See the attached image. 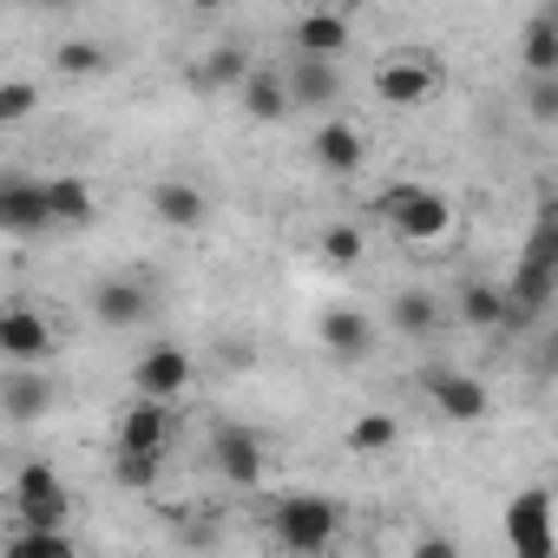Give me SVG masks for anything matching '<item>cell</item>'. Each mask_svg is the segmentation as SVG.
I'll return each instance as SVG.
<instances>
[{"label": "cell", "mask_w": 558, "mask_h": 558, "mask_svg": "<svg viewBox=\"0 0 558 558\" xmlns=\"http://www.w3.org/2000/svg\"><path fill=\"white\" fill-rule=\"evenodd\" d=\"M375 210H381V223H388L401 243H440V236H453V217H460L447 191L414 184V178L388 184V191L375 197Z\"/></svg>", "instance_id": "1"}, {"label": "cell", "mask_w": 558, "mask_h": 558, "mask_svg": "<svg viewBox=\"0 0 558 558\" xmlns=\"http://www.w3.org/2000/svg\"><path fill=\"white\" fill-rule=\"evenodd\" d=\"M269 532H276V545H283L290 558H316V551L336 545L342 506L329 493H283V499L269 506Z\"/></svg>", "instance_id": "2"}, {"label": "cell", "mask_w": 558, "mask_h": 558, "mask_svg": "<svg viewBox=\"0 0 558 558\" xmlns=\"http://www.w3.org/2000/svg\"><path fill=\"white\" fill-rule=\"evenodd\" d=\"M14 512H21V532H66L73 493H66V480H60L53 460H27L14 473Z\"/></svg>", "instance_id": "3"}, {"label": "cell", "mask_w": 558, "mask_h": 558, "mask_svg": "<svg viewBox=\"0 0 558 558\" xmlns=\"http://www.w3.org/2000/svg\"><path fill=\"white\" fill-rule=\"evenodd\" d=\"M191 381H197V362H191V349H178V342H151V349H138V362H132V395H138V401L171 408V401L191 395Z\"/></svg>", "instance_id": "4"}, {"label": "cell", "mask_w": 558, "mask_h": 558, "mask_svg": "<svg viewBox=\"0 0 558 558\" xmlns=\"http://www.w3.org/2000/svg\"><path fill=\"white\" fill-rule=\"evenodd\" d=\"M53 355V323L40 303H0V362L8 368H47Z\"/></svg>", "instance_id": "5"}, {"label": "cell", "mask_w": 558, "mask_h": 558, "mask_svg": "<svg viewBox=\"0 0 558 558\" xmlns=\"http://www.w3.org/2000/svg\"><path fill=\"white\" fill-rule=\"evenodd\" d=\"M499 290H506L512 329L551 303V223H538V230H532V243H525V256H519V276H512V283H499Z\"/></svg>", "instance_id": "6"}, {"label": "cell", "mask_w": 558, "mask_h": 558, "mask_svg": "<svg viewBox=\"0 0 558 558\" xmlns=\"http://www.w3.org/2000/svg\"><path fill=\"white\" fill-rule=\"evenodd\" d=\"M434 93H440V66H434L427 53H388V60L375 66V99L395 106V112H414V106H427Z\"/></svg>", "instance_id": "7"}, {"label": "cell", "mask_w": 558, "mask_h": 558, "mask_svg": "<svg viewBox=\"0 0 558 558\" xmlns=\"http://www.w3.org/2000/svg\"><path fill=\"white\" fill-rule=\"evenodd\" d=\"M210 466H217L230 486H263V473H269L263 434L243 427V421H217V427H210Z\"/></svg>", "instance_id": "8"}, {"label": "cell", "mask_w": 558, "mask_h": 558, "mask_svg": "<svg viewBox=\"0 0 558 558\" xmlns=\"http://www.w3.org/2000/svg\"><path fill=\"white\" fill-rule=\"evenodd\" d=\"M151 310H158V296H151V283H138V276H106V283L86 296V316L99 329H112V336L151 323Z\"/></svg>", "instance_id": "9"}, {"label": "cell", "mask_w": 558, "mask_h": 558, "mask_svg": "<svg viewBox=\"0 0 558 558\" xmlns=\"http://www.w3.org/2000/svg\"><path fill=\"white\" fill-rule=\"evenodd\" d=\"M53 217H47V178H27V171H8L0 178V236H47Z\"/></svg>", "instance_id": "10"}, {"label": "cell", "mask_w": 558, "mask_h": 558, "mask_svg": "<svg viewBox=\"0 0 558 558\" xmlns=\"http://www.w3.org/2000/svg\"><path fill=\"white\" fill-rule=\"evenodd\" d=\"M349 47H355V21H349L342 8H310V14H296V27H290V53H296V60L336 66Z\"/></svg>", "instance_id": "11"}, {"label": "cell", "mask_w": 558, "mask_h": 558, "mask_svg": "<svg viewBox=\"0 0 558 558\" xmlns=\"http://www.w3.org/2000/svg\"><path fill=\"white\" fill-rule=\"evenodd\" d=\"M506 545H512V558H551V493L545 486L512 493V506H506Z\"/></svg>", "instance_id": "12"}, {"label": "cell", "mask_w": 558, "mask_h": 558, "mask_svg": "<svg viewBox=\"0 0 558 558\" xmlns=\"http://www.w3.org/2000/svg\"><path fill=\"white\" fill-rule=\"evenodd\" d=\"M421 388H427V401L447 414V421H460V427H473V421H486V408H493V395L466 375V368H421Z\"/></svg>", "instance_id": "13"}, {"label": "cell", "mask_w": 558, "mask_h": 558, "mask_svg": "<svg viewBox=\"0 0 558 558\" xmlns=\"http://www.w3.org/2000/svg\"><path fill=\"white\" fill-rule=\"evenodd\" d=\"M316 336H323V349L336 355V362H368L375 355V316H362L355 303H329L323 316H316Z\"/></svg>", "instance_id": "14"}, {"label": "cell", "mask_w": 558, "mask_h": 558, "mask_svg": "<svg viewBox=\"0 0 558 558\" xmlns=\"http://www.w3.org/2000/svg\"><path fill=\"white\" fill-rule=\"evenodd\" d=\"M276 73H283L290 112H329V106H342V66H323V60H290V66H276Z\"/></svg>", "instance_id": "15"}, {"label": "cell", "mask_w": 558, "mask_h": 558, "mask_svg": "<svg viewBox=\"0 0 558 558\" xmlns=\"http://www.w3.org/2000/svg\"><path fill=\"white\" fill-rule=\"evenodd\" d=\"M60 401L47 368H0V414L8 421H47Z\"/></svg>", "instance_id": "16"}, {"label": "cell", "mask_w": 558, "mask_h": 558, "mask_svg": "<svg viewBox=\"0 0 558 558\" xmlns=\"http://www.w3.org/2000/svg\"><path fill=\"white\" fill-rule=\"evenodd\" d=\"M310 158L329 171V178H355L362 165H368V138H362V125H349V119H323L316 125V138H310Z\"/></svg>", "instance_id": "17"}, {"label": "cell", "mask_w": 558, "mask_h": 558, "mask_svg": "<svg viewBox=\"0 0 558 558\" xmlns=\"http://www.w3.org/2000/svg\"><path fill=\"white\" fill-rule=\"evenodd\" d=\"M171 434H178V414L158 408V401H132V408L119 414V453H151V460H165Z\"/></svg>", "instance_id": "18"}, {"label": "cell", "mask_w": 558, "mask_h": 558, "mask_svg": "<svg viewBox=\"0 0 558 558\" xmlns=\"http://www.w3.org/2000/svg\"><path fill=\"white\" fill-rule=\"evenodd\" d=\"M145 204H151V217H158L165 230H197V223L210 217V197H204V184H191V178H158Z\"/></svg>", "instance_id": "19"}, {"label": "cell", "mask_w": 558, "mask_h": 558, "mask_svg": "<svg viewBox=\"0 0 558 558\" xmlns=\"http://www.w3.org/2000/svg\"><path fill=\"white\" fill-rule=\"evenodd\" d=\"M236 99H243V119H256V125L290 119V93H283V73H276V66H250V80L236 86Z\"/></svg>", "instance_id": "20"}, {"label": "cell", "mask_w": 558, "mask_h": 558, "mask_svg": "<svg viewBox=\"0 0 558 558\" xmlns=\"http://www.w3.org/2000/svg\"><path fill=\"white\" fill-rule=\"evenodd\" d=\"M519 60L532 80H558V8H538L519 34Z\"/></svg>", "instance_id": "21"}, {"label": "cell", "mask_w": 558, "mask_h": 558, "mask_svg": "<svg viewBox=\"0 0 558 558\" xmlns=\"http://www.w3.org/2000/svg\"><path fill=\"white\" fill-rule=\"evenodd\" d=\"M184 80H191L197 93H223V86H243V80H250V53H243V40H217V47H210V60L184 66Z\"/></svg>", "instance_id": "22"}, {"label": "cell", "mask_w": 558, "mask_h": 558, "mask_svg": "<svg viewBox=\"0 0 558 558\" xmlns=\"http://www.w3.org/2000/svg\"><path fill=\"white\" fill-rule=\"evenodd\" d=\"M47 217H53V230H86L99 217L93 184L86 178H47Z\"/></svg>", "instance_id": "23"}, {"label": "cell", "mask_w": 558, "mask_h": 558, "mask_svg": "<svg viewBox=\"0 0 558 558\" xmlns=\"http://www.w3.org/2000/svg\"><path fill=\"white\" fill-rule=\"evenodd\" d=\"M453 323H466V329H512L506 290H499V283H460V296H453Z\"/></svg>", "instance_id": "24"}, {"label": "cell", "mask_w": 558, "mask_h": 558, "mask_svg": "<svg viewBox=\"0 0 558 558\" xmlns=\"http://www.w3.org/2000/svg\"><path fill=\"white\" fill-rule=\"evenodd\" d=\"M342 447H349V453H388V447H401V414H388V408L355 414L349 434H342Z\"/></svg>", "instance_id": "25"}, {"label": "cell", "mask_w": 558, "mask_h": 558, "mask_svg": "<svg viewBox=\"0 0 558 558\" xmlns=\"http://www.w3.org/2000/svg\"><path fill=\"white\" fill-rule=\"evenodd\" d=\"M388 316H395V329H401V336H434V329L447 323L440 296H427V290H395Z\"/></svg>", "instance_id": "26"}, {"label": "cell", "mask_w": 558, "mask_h": 558, "mask_svg": "<svg viewBox=\"0 0 558 558\" xmlns=\"http://www.w3.org/2000/svg\"><path fill=\"white\" fill-rule=\"evenodd\" d=\"M316 250H323V263H336V269H355V263L368 256V236H362V223H349V217H336V223H323V236H316Z\"/></svg>", "instance_id": "27"}, {"label": "cell", "mask_w": 558, "mask_h": 558, "mask_svg": "<svg viewBox=\"0 0 558 558\" xmlns=\"http://www.w3.org/2000/svg\"><path fill=\"white\" fill-rule=\"evenodd\" d=\"M53 66H60L66 80H93V73L112 66V53H106L99 40H60V47H53Z\"/></svg>", "instance_id": "28"}, {"label": "cell", "mask_w": 558, "mask_h": 558, "mask_svg": "<svg viewBox=\"0 0 558 558\" xmlns=\"http://www.w3.org/2000/svg\"><path fill=\"white\" fill-rule=\"evenodd\" d=\"M0 558H80V545L66 532H14L0 545Z\"/></svg>", "instance_id": "29"}, {"label": "cell", "mask_w": 558, "mask_h": 558, "mask_svg": "<svg viewBox=\"0 0 558 558\" xmlns=\"http://www.w3.org/2000/svg\"><path fill=\"white\" fill-rule=\"evenodd\" d=\"M40 112V86L34 80H0V125H27Z\"/></svg>", "instance_id": "30"}, {"label": "cell", "mask_w": 558, "mask_h": 558, "mask_svg": "<svg viewBox=\"0 0 558 558\" xmlns=\"http://www.w3.org/2000/svg\"><path fill=\"white\" fill-rule=\"evenodd\" d=\"M158 466H165V460H151V453H119V460H112V480H119L125 493H151V486H158Z\"/></svg>", "instance_id": "31"}, {"label": "cell", "mask_w": 558, "mask_h": 558, "mask_svg": "<svg viewBox=\"0 0 558 558\" xmlns=\"http://www.w3.org/2000/svg\"><path fill=\"white\" fill-rule=\"evenodd\" d=\"M525 119L532 125H558V80H532L525 86Z\"/></svg>", "instance_id": "32"}, {"label": "cell", "mask_w": 558, "mask_h": 558, "mask_svg": "<svg viewBox=\"0 0 558 558\" xmlns=\"http://www.w3.org/2000/svg\"><path fill=\"white\" fill-rule=\"evenodd\" d=\"M408 558H460V538H453V532H421Z\"/></svg>", "instance_id": "33"}]
</instances>
